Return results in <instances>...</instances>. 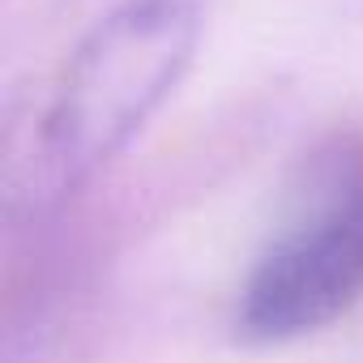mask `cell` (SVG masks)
<instances>
[{
	"instance_id": "obj_1",
	"label": "cell",
	"mask_w": 363,
	"mask_h": 363,
	"mask_svg": "<svg viewBox=\"0 0 363 363\" xmlns=\"http://www.w3.org/2000/svg\"><path fill=\"white\" fill-rule=\"evenodd\" d=\"M197 30L193 0H128L77 43L30 154L48 193L73 189L145 128L184 77Z\"/></svg>"
},
{
	"instance_id": "obj_2",
	"label": "cell",
	"mask_w": 363,
	"mask_h": 363,
	"mask_svg": "<svg viewBox=\"0 0 363 363\" xmlns=\"http://www.w3.org/2000/svg\"><path fill=\"white\" fill-rule=\"evenodd\" d=\"M363 295V171L329 175L312 210L261 252L235 329L244 342H295L325 329Z\"/></svg>"
}]
</instances>
